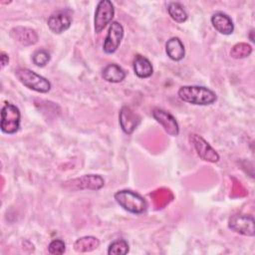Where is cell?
Masks as SVG:
<instances>
[{"label": "cell", "instance_id": "ffe728a7", "mask_svg": "<svg viewBox=\"0 0 255 255\" xmlns=\"http://www.w3.org/2000/svg\"><path fill=\"white\" fill-rule=\"evenodd\" d=\"M252 47L251 45L247 44V43H237L235 44L231 51H230V56L233 58V59H244V58H247L251 55L252 53Z\"/></svg>", "mask_w": 255, "mask_h": 255}, {"label": "cell", "instance_id": "d6986e66", "mask_svg": "<svg viewBox=\"0 0 255 255\" xmlns=\"http://www.w3.org/2000/svg\"><path fill=\"white\" fill-rule=\"evenodd\" d=\"M167 13L170 16V18L176 23H184L188 18V15L184 7L179 2L168 3Z\"/></svg>", "mask_w": 255, "mask_h": 255}, {"label": "cell", "instance_id": "4fadbf2b", "mask_svg": "<svg viewBox=\"0 0 255 255\" xmlns=\"http://www.w3.org/2000/svg\"><path fill=\"white\" fill-rule=\"evenodd\" d=\"M10 36L23 46L35 45L39 40V36L34 29L23 26H16L12 28L10 30Z\"/></svg>", "mask_w": 255, "mask_h": 255}, {"label": "cell", "instance_id": "30bf717a", "mask_svg": "<svg viewBox=\"0 0 255 255\" xmlns=\"http://www.w3.org/2000/svg\"><path fill=\"white\" fill-rule=\"evenodd\" d=\"M124 38V27L118 21H113L103 44V51L106 54H114L120 47Z\"/></svg>", "mask_w": 255, "mask_h": 255}, {"label": "cell", "instance_id": "7402d4cb", "mask_svg": "<svg viewBox=\"0 0 255 255\" xmlns=\"http://www.w3.org/2000/svg\"><path fill=\"white\" fill-rule=\"evenodd\" d=\"M50 59V53L44 49L37 50L32 56V61L37 67H45L49 63Z\"/></svg>", "mask_w": 255, "mask_h": 255}, {"label": "cell", "instance_id": "d4e9b609", "mask_svg": "<svg viewBox=\"0 0 255 255\" xmlns=\"http://www.w3.org/2000/svg\"><path fill=\"white\" fill-rule=\"evenodd\" d=\"M252 34H253V30H251V31H250V38H251V41H252V42H254V38H253Z\"/></svg>", "mask_w": 255, "mask_h": 255}, {"label": "cell", "instance_id": "9c48e42d", "mask_svg": "<svg viewBox=\"0 0 255 255\" xmlns=\"http://www.w3.org/2000/svg\"><path fill=\"white\" fill-rule=\"evenodd\" d=\"M72 12L69 9H61L53 12L47 21V25L54 34H62L67 31L72 24Z\"/></svg>", "mask_w": 255, "mask_h": 255}, {"label": "cell", "instance_id": "6da1fadb", "mask_svg": "<svg viewBox=\"0 0 255 255\" xmlns=\"http://www.w3.org/2000/svg\"><path fill=\"white\" fill-rule=\"evenodd\" d=\"M179 99L195 106L212 105L217 100L215 92L204 86H182L177 91Z\"/></svg>", "mask_w": 255, "mask_h": 255}, {"label": "cell", "instance_id": "5b68a950", "mask_svg": "<svg viewBox=\"0 0 255 255\" xmlns=\"http://www.w3.org/2000/svg\"><path fill=\"white\" fill-rule=\"evenodd\" d=\"M115 16V7L110 0L99 1L94 17V29L96 33H101Z\"/></svg>", "mask_w": 255, "mask_h": 255}, {"label": "cell", "instance_id": "9a60e30c", "mask_svg": "<svg viewBox=\"0 0 255 255\" xmlns=\"http://www.w3.org/2000/svg\"><path fill=\"white\" fill-rule=\"evenodd\" d=\"M165 53L174 62L181 61L185 56V48L178 37H171L165 43Z\"/></svg>", "mask_w": 255, "mask_h": 255}, {"label": "cell", "instance_id": "5bb4252c", "mask_svg": "<svg viewBox=\"0 0 255 255\" xmlns=\"http://www.w3.org/2000/svg\"><path fill=\"white\" fill-rule=\"evenodd\" d=\"M211 24L213 28L222 35H231L234 31L232 19L223 12H216L211 16Z\"/></svg>", "mask_w": 255, "mask_h": 255}, {"label": "cell", "instance_id": "603a6c76", "mask_svg": "<svg viewBox=\"0 0 255 255\" xmlns=\"http://www.w3.org/2000/svg\"><path fill=\"white\" fill-rule=\"evenodd\" d=\"M66 250V244L61 239H54L48 245V252L53 255H61Z\"/></svg>", "mask_w": 255, "mask_h": 255}, {"label": "cell", "instance_id": "2e32d148", "mask_svg": "<svg viewBox=\"0 0 255 255\" xmlns=\"http://www.w3.org/2000/svg\"><path fill=\"white\" fill-rule=\"evenodd\" d=\"M132 68L134 74L140 79L149 78L153 73V68L150 61L142 55H135L132 61Z\"/></svg>", "mask_w": 255, "mask_h": 255}, {"label": "cell", "instance_id": "ac0fdd59", "mask_svg": "<svg viewBox=\"0 0 255 255\" xmlns=\"http://www.w3.org/2000/svg\"><path fill=\"white\" fill-rule=\"evenodd\" d=\"M100 246V240L95 236H83L74 242V250L79 253H86L96 250Z\"/></svg>", "mask_w": 255, "mask_h": 255}, {"label": "cell", "instance_id": "8992f818", "mask_svg": "<svg viewBox=\"0 0 255 255\" xmlns=\"http://www.w3.org/2000/svg\"><path fill=\"white\" fill-rule=\"evenodd\" d=\"M105 185V179L99 174H85L81 177L68 180L64 186L71 190H99Z\"/></svg>", "mask_w": 255, "mask_h": 255}, {"label": "cell", "instance_id": "52a82bcc", "mask_svg": "<svg viewBox=\"0 0 255 255\" xmlns=\"http://www.w3.org/2000/svg\"><path fill=\"white\" fill-rule=\"evenodd\" d=\"M254 218L246 214H234L228 220V228L238 234L253 237L255 235Z\"/></svg>", "mask_w": 255, "mask_h": 255}, {"label": "cell", "instance_id": "7c38bea8", "mask_svg": "<svg viewBox=\"0 0 255 255\" xmlns=\"http://www.w3.org/2000/svg\"><path fill=\"white\" fill-rule=\"evenodd\" d=\"M119 122L123 131L127 134H131L139 125L140 117L129 107L125 106L120 111Z\"/></svg>", "mask_w": 255, "mask_h": 255}, {"label": "cell", "instance_id": "277c9868", "mask_svg": "<svg viewBox=\"0 0 255 255\" xmlns=\"http://www.w3.org/2000/svg\"><path fill=\"white\" fill-rule=\"evenodd\" d=\"M20 110L11 103H5L1 109L0 128L3 133L14 134L20 128Z\"/></svg>", "mask_w": 255, "mask_h": 255}, {"label": "cell", "instance_id": "ba28073f", "mask_svg": "<svg viewBox=\"0 0 255 255\" xmlns=\"http://www.w3.org/2000/svg\"><path fill=\"white\" fill-rule=\"evenodd\" d=\"M189 140L201 159L212 163H215L219 160L220 156L218 152L201 135L191 133L189 135Z\"/></svg>", "mask_w": 255, "mask_h": 255}, {"label": "cell", "instance_id": "cb8c5ba5", "mask_svg": "<svg viewBox=\"0 0 255 255\" xmlns=\"http://www.w3.org/2000/svg\"><path fill=\"white\" fill-rule=\"evenodd\" d=\"M9 63V57L5 52H1V68H4Z\"/></svg>", "mask_w": 255, "mask_h": 255}, {"label": "cell", "instance_id": "3957f363", "mask_svg": "<svg viewBox=\"0 0 255 255\" xmlns=\"http://www.w3.org/2000/svg\"><path fill=\"white\" fill-rule=\"evenodd\" d=\"M15 76L23 86L41 94L48 93L52 88L48 79L28 68H18L15 71Z\"/></svg>", "mask_w": 255, "mask_h": 255}, {"label": "cell", "instance_id": "7a4b0ae2", "mask_svg": "<svg viewBox=\"0 0 255 255\" xmlns=\"http://www.w3.org/2000/svg\"><path fill=\"white\" fill-rule=\"evenodd\" d=\"M114 198L123 209L132 214H142L148 207L145 198H143L137 192L129 189L118 190L114 194Z\"/></svg>", "mask_w": 255, "mask_h": 255}, {"label": "cell", "instance_id": "8fae6325", "mask_svg": "<svg viewBox=\"0 0 255 255\" xmlns=\"http://www.w3.org/2000/svg\"><path fill=\"white\" fill-rule=\"evenodd\" d=\"M151 115L153 119L163 128V129L171 136H176L179 133V126L175 118L168 112L155 108L152 110Z\"/></svg>", "mask_w": 255, "mask_h": 255}, {"label": "cell", "instance_id": "e0dca14e", "mask_svg": "<svg viewBox=\"0 0 255 255\" xmlns=\"http://www.w3.org/2000/svg\"><path fill=\"white\" fill-rule=\"evenodd\" d=\"M127 74L126 71L118 64H108L102 71V77L105 81L113 84L121 83L125 80Z\"/></svg>", "mask_w": 255, "mask_h": 255}, {"label": "cell", "instance_id": "44dd1931", "mask_svg": "<svg viewBox=\"0 0 255 255\" xmlns=\"http://www.w3.org/2000/svg\"><path fill=\"white\" fill-rule=\"evenodd\" d=\"M129 246L125 239H118L113 241L108 248L109 255H125L128 253Z\"/></svg>", "mask_w": 255, "mask_h": 255}]
</instances>
